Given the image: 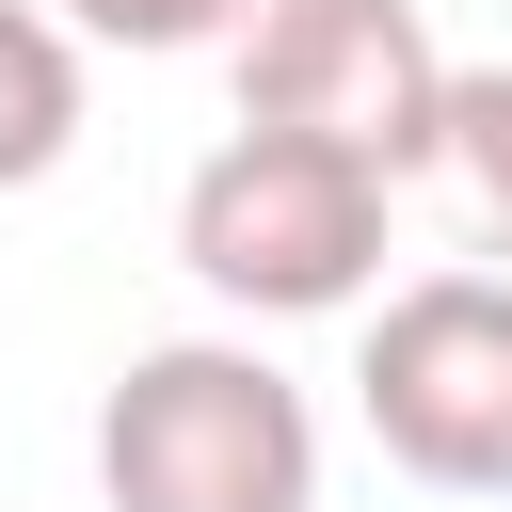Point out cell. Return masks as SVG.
<instances>
[{
  "instance_id": "obj_1",
  "label": "cell",
  "mask_w": 512,
  "mask_h": 512,
  "mask_svg": "<svg viewBox=\"0 0 512 512\" xmlns=\"http://www.w3.org/2000/svg\"><path fill=\"white\" fill-rule=\"evenodd\" d=\"M112 512H320V416L256 336H160L96 400Z\"/></svg>"
},
{
  "instance_id": "obj_2",
  "label": "cell",
  "mask_w": 512,
  "mask_h": 512,
  "mask_svg": "<svg viewBox=\"0 0 512 512\" xmlns=\"http://www.w3.org/2000/svg\"><path fill=\"white\" fill-rule=\"evenodd\" d=\"M384 192H400L384 160L240 112V128L192 160V192H176V256H192V288L240 304V320H336V304L384 288Z\"/></svg>"
},
{
  "instance_id": "obj_3",
  "label": "cell",
  "mask_w": 512,
  "mask_h": 512,
  "mask_svg": "<svg viewBox=\"0 0 512 512\" xmlns=\"http://www.w3.org/2000/svg\"><path fill=\"white\" fill-rule=\"evenodd\" d=\"M224 64H240V112L256 128H304V144H352V160H384V176H432L448 160V48H432V16L416 0H256L240 32H224Z\"/></svg>"
},
{
  "instance_id": "obj_4",
  "label": "cell",
  "mask_w": 512,
  "mask_h": 512,
  "mask_svg": "<svg viewBox=\"0 0 512 512\" xmlns=\"http://www.w3.org/2000/svg\"><path fill=\"white\" fill-rule=\"evenodd\" d=\"M368 448L432 496H512V256L496 272H416L384 288L368 352H352Z\"/></svg>"
},
{
  "instance_id": "obj_5",
  "label": "cell",
  "mask_w": 512,
  "mask_h": 512,
  "mask_svg": "<svg viewBox=\"0 0 512 512\" xmlns=\"http://www.w3.org/2000/svg\"><path fill=\"white\" fill-rule=\"evenodd\" d=\"M64 144H80V32L64 0H0V192L64 176Z\"/></svg>"
},
{
  "instance_id": "obj_6",
  "label": "cell",
  "mask_w": 512,
  "mask_h": 512,
  "mask_svg": "<svg viewBox=\"0 0 512 512\" xmlns=\"http://www.w3.org/2000/svg\"><path fill=\"white\" fill-rule=\"evenodd\" d=\"M432 176L464 192V240L512 256V64H464V80H448V160H432Z\"/></svg>"
},
{
  "instance_id": "obj_7",
  "label": "cell",
  "mask_w": 512,
  "mask_h": 512,
  "mask_svg": "<svg viewBox=\"0 0 512 512\" xmlns=\"http://www.w3.org/2000/svg\"><path fill=\"white\" fill-rule=\"evenodd\" d=\"M256 0H64V32L80 48H224Z\"/></svg>"
}]
</instances>
